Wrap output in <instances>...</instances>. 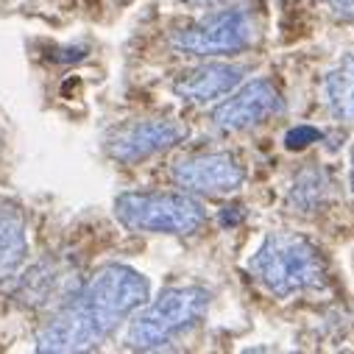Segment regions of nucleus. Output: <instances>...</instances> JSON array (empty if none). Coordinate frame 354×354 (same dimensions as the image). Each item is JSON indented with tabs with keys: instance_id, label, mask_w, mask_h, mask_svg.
Here are the masks:
<instances>
[{
	"instance_id": "nucleus-1",
	"label": "nucleus",
	"mask_w": 354,
	"mask_h": 354,
	"mask_svg": "<svg viewBox=\"0 0 354 354\" xmlns=\"http://www.w3.org/2000/svg\"><path fill=\"white\" fill-rule=\"evenodd\" d=\"M148 296L151 285L140 271L120 262L104 265L81 288V293L73 296L59 310V315L37 335V351H90L101 340H106L134 310H140Z\"/></svg>"
},
{
	"instance_id": "nucleus-2",
	"label": "nucleus",
	"mask_w": 354,
	"mask_h": 354,
	"mask_svg": "<svg viewBox=\"0 0 354 354\" xmlns=\"http://www.w3.org/2000/svg\"><path fill=\"white\" fill-rule=\"evenodd\" d=\"M254 279L279 299L318 290L326 285V262L307 237L301 234H268L248 259Z\"/></svg>"
},
{
	"instance_id": "nucleus-3",
	"label": "nucleus",
	"mask_w": 354,
	"mask_h": 354,
	"mask_svg": "<svg viewBox=\"0 0 354 354\" xmlns=\"http://www.w3.org/2000/svg\"><path fill=\"white\" fill-rule=\"evenodd\" d=\"M209 290L196 285L167 288L153 304H148L129 326L126 343L131 348H159L185 329L196 326L209 310Z\"/></svg>"
},
{
	"instance_id": "nucleus-4",
	"label": "nucleus",
	"mask_w": 354,
	"mask_h": 354,
	"mask_svg": "<svg viewBox=\"0 0 354 354\" xmlns=\"http://www.w3.org/2000/svg\"><path fill=\"white\" fill-rule=\"evenodd\" d=\"M115 218L131 232L193 234L204 226L207 209L185 193H123L115 201Z\"/></svg>"
},
{
	"instance_id": "nucleus-5",
	"label": "nucleus",
	"mask_w": 354,
	"mask_h": 354,
	"mask_svg": "<svg viewBox=\"0 0 354 354\" xmlns=\"http://www.w3.org/2000/svg\"><path fill=\"white\" fill-rule=\"evenodd\" d=\"M254 39H257L254 17L243 9H226L173 34V48L190 56H226L245 50Z\"/></svg>"
},
{
	"instance_id": "nucleus-6",
	"label": "nucleus",
	"mask_w": 354,
	"mask_h": 354,
	"mask_svg": "<svg viewBox=\"0 0 354 354\" xmlns=\"http://www.w3.org/2000/svg\"><path fill=\"white\" fill-rule=\"evenodd\" d=\"M282 109H285V101L274 86V81L257 78V81L245 84L243 90H237L232 98H226L223 104L215 106L212 123L221 131H245V129H254L268 118L279 115Z\"/></svg>"
},
{
	"instance_id": "nucleus-7",
	"label": "nucleus",
	"mask_w": 354,
	"mask_h": 354,
	"mask_svg": "<svg viewBox=\"0 0 354 354\" xmlns=\"http://www.w3.org/2000/svg\"><path fill=\"white\" fill-rule=\"evenodd\" d=\"M187 137V126L170 118H156V120H137L129 126H120L118 131L109 134L106 151L118 162H140L148 159L165 148L179 145Z\"/></svg>"
},
{
	"instance_id": "nucleus-8",
	"label": "nucleus",
	"mask_w": 354,
	"mask_h": 354,
	"mask_svg": "<svg viewBox=\"0 0 354 354\" xmlns=\"http://www.w3.org/2000/svg\"><path fill=\"white\" fill-rule=\"evenodd\" d=\"M173 179L187 193L226 196L243 187L245 170L232 153H198L176 165Z\"/></svg>"
},
{
	"instance_id": "nucleus-9",
	"label": "nucleus",
	"mask_w": 354,
	"mask_h": 354,
	"mask_svg": "<svg viewBox=\"0 0 354 354\" xmlns=\"http://www.w3.org/2000/svg\"><path fill=\"white\" fill-rule=\"evenodd\" d=\"M243 73L245 70L240 64H223V62L204 64V67H196V70H190L187 75H182L179 81H176L173 93L179 98H185V101H193V104H209L215 98L229 95L240 84Z\"/></svg>"
},
{
	"instance_id": "nucleus-10",
	"label": "nucleus",
	"mask_w": 354,
	"mask_h": 354,
	"mask_svg": "<svg viewBox=\"0 0 354 354\" xmlns=\"http://www.w3.org/2000/svg\"><path fill=\"white\" fill-rule=\"evenodd\" d=\"M28 240H26V221L15 204L0 201V282L17 274L26 262Z\"/></svg>"
},
{
	"instance_id": "nucleus-11",
	"label": "nucleus",
	"mask_w": 354,
	"mask_h": 354,
	"mask_svg": "<svg viewBox=\"0 0 354 354\" xmlns=\"http://www.w3.org/2000/svg\"><path fill=\"white\" fill-rule=\"evenodd\" d=\"M326 98L335 118L354 123V53L343 56L326 75Z\"/></svg>"
},
{
	"instance_id": "nucleus-12",
	"label": "nucleus",
	"mask_w": 354,
	"mask_h": 354,
	"mask_svg": "<svg viewBox=\"0 0 354 354\" xmlns=\"http://www.w3.org/2000/svg\"><path fill=\"white\" fill-rule=\"evenodd\" d=\"M329 193V179L324 170H304L299 179L293 182L290 198L288 204L293 207V212H315L324 204V196Z\"/></svg>"
},
{
	"instance_id": "nucleus-13",
	"label": "nucleus",
	"mask_w": 354,
	"mask_h": 354,
	"mask_svg": "<svg viewBox=\"0 0 354 354\" xmlns=\"http://www.w3.org/2000/svg\"><path fill=\"white\" fill-rule=\"evenodd\" d=\"M318 140H321V131H318V129H313V126H299V129L288 131L285 145H288L290 151H299V148H307L310 142H318Z\"/></svg>"
},
{
	"instance_id": "nucleus-14",
	"label": "nucleus",
	"mask_w": 354,
	"mask_h": 354,
	"mask_svg": "<svg viewBox=\"0 0 354 354\" xmlns=\"http://www.w3.org/2000/svg\"><path fill=\"white\" fill-rule=\"evenodd\" d=\"M326 3H329L335 17H340L343 23L354 26V0H326Z\"/></svg>"
},
{
	"instance_id": "nucleus-15",
	"label": "nucleus",
	"mask_w": 354,
	"mask_h": 354,
	"mask_svg": "<svg viewBox=\"0 0 354 354\" xmlns=\"http://www.w3.org/2000/svg\"><path fill=\"white\" fill-rule=\"evenodd\" d=\"M193 6H218V3H229V0H187Z\"/></svg>"
},
{
	"instance_id": "nucleus-16",
	"label": "nucleus",
	"mask_w": 354,
	"mask_h": 354,
	"mask_svg": "<svg viewBox=\"0 0 354 354\" xmlns=\"http://www.w3.org/2000/svg\"><path fill=\"white\" fill-rule=\"evenodd\" d=\"M348 185H351V193H354V148H351V167H348Z\"/></svg>"
}]
</instances>
